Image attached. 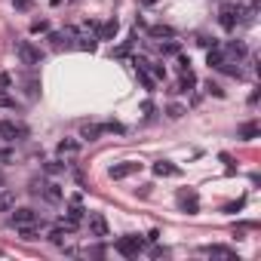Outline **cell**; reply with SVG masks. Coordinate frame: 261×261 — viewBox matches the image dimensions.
<instances>
[{"label":"cell","mask_w":261,"mask_h":261,"mask_svg":"<svg viewBox=\"0 0 261 261\" xmlns=\"http://www.w3.org/2000/svg\"><path fill=\"white\" fill-rule=\"evenodd\" d=\"M206 65H209V68H221V65H224V53H221L218 46H212V49L206 53Z\"/></svg>","instance_id":"cell-15"},{"label":"cell","mask_w":261,"mask_h":261,"mask_svg":"<svg viewBox=\"0 0 261 261\" xmlns=\"http://www.w3.org/2000/svg\"><path fill=\"white\" fill-rule=\"evenodd\" d=\"M148 71H151L154 80H166V68L163 65H148Z\"/></svg>","instance_id":"cell-26"},{"label":"cell","mask_w":261,"mask_h":261,"mask_svg":"<svg viewBox=\"0 0 261 261\" xmlns=\"http://www.w3.org/2000/svg\"><path fill=\"white\" fill-rule=\"evenodd\" d=\"M194 86H197V77H194L191 68H185V71H181V80H178V89L188 92V89H194Z\"/></svg>","instance_id":"cell-16"},{"label":"cell","mask_w":261,"mask_h":261,"mask_svg":"<svg viewBox=\"0 0 261 261\" xmlns=\"http://www.w3.org/2000/svg\"><path fill=\"white\" fill-rule=\"evenodd\" d=\"M16 209V194L13 191H0V212H10Z\"/></svg>","instance_id":"cell-17"},{"label":"cell","mask_w":261,"mask_h":261,"mask_svg":"<svg viewBox=\"0 0 261 261\" xmlns=\"http://www.w3.org/2000/svg\"><path fill=\"white\" fill-rule=\"evenodd\" d=\"M206 89H209V92H212V95H215V98H221V95H224V89H221V86H218V83H212V80H209V83H206Z\"/></svg>","instance_id":"cell-28"},{"label":"cell","mask_w":261,"mask_h":261,"mask_svg":"<svg viewBox=\"0 0 261 261\" xmlns=\"http://www.w3.org/2000/svg\"><path fill=\"white\" fill-rule=\"evenodd\" d=\"M142 169V163H133V160H126V163H117V166H111L108 169V175L114 178V181H120V178H129L133 172H139Z\"/></svg>","instance_id":"cell-5"},{"label":"cell","mask_w":261,"mask_h":261,"mask_svg":"<svg viewBox=\"0 0 261 261\" xmlns=\"http://www.w3.org/2000/svg\"><path fill=\"white\" fill-rule=\"evenodd\" d=\"M218 22H221L224 31H233V28L240 25V7H237V4H224V7L218 10Z\"/></svg>","instance_id":"cell-3"},{"label":"cell","mask_w":261,"mask_h":261,"mask_svg":"<svg viewBox=\"0 0 261 261\" xmlns=\"http://www.w3.org/2000/svg\"><path fill=\"white\" fill-rule=\"evenodd\" d=\"M28 136V129L13 123V120H0V139H7V142H16V139H25Z\"/></svg>","instance_id":"cell-4"},{"label":"cell","mask_w":261,"mask_h":261,"mask_svg":"<svg viewBox=\"0 0 261 261\" xmlns=\"http://www.w3.org/2000/svg\"><path fill=\"white\" fill-rule=\"evenodd\" d=\"M227 49H230V56H237V59H243V56H246V46H243L240 40H233V43H230Z\"/></svg>","instance_id":"cell-27"},{"label":"cell","mask_w":261,"mask_h":261,"mask_svg":"<svg viewBox=\"0 0 261 261\" xmlns=\"http://www.w3.org/2000/svg\"><path fill=\"white\" fill-rule=\"evenodd\" d=\"M142 249H145V240L136 237V233H129V237H120V240H117V252L126 255V258H139Z\"/></svg>","instance_id":"cell-1"},{"label":"cell","mask_w":261,"mask_h":261,"mask_svg":"<svg viewBox=\"0 0 261 261\" xmlns=\"http://www.w3.org/2000/svg\"><path fill=\"white\" fill-rule=\"evenodd\" d=\"M203 252L209 258H224V261H237V252L227 249V246H203Z\"/></svg>","instance_id":"cell-10"},{"label":"cell","mask_w":261,"mask_h":261,"mask_svg":"<svg viewBox=\"0 0 261 261\" xmlns=\"http://www.w3.org/2000/svg\"><path fill=\"white\" fill-rule=\"evenodd\" d=\"M13 224H16V227H22V224H37V212L28 209V206H19V209L13 212Z\"/></svg>","instance_id":"cell-8"},{"label":"cell","mask_w":261,"mask_h":261,"mask_svg":"<svg viewBox=\"0 0 261 261\" xmlns=\"http://www.w3.org/2000/svg\"><path fill=\"white\" fill-rule=\"evenodd\" d=\"M95 31H98V40H111V37H117L120 25H117V19H111V22H105V25L95 28Z\"/></svg>","instance_id":"cell-14"},{"label":"cell","mask_w":261,"mask_h":261,"mask_svg":"<svg viewBox=\"0 0 261 261\" xmlns=\"http://www.w3.org/2000/svg\"><path fill=\"white\" fill-rule=\"evenodd\" d=\"M89 233L92 237H108V218L101 215V212H89Z\"/></svg>","instance_id":"cell-6"},{"label":"cell","mask_w":261,"mask_h":261,"mask_svg":"<svg viewBox=\"0 0 261 261\" xmlns=\"http://www.w3.org/2000/svg\"><path fill=\"white\" fill-rule=\"evenodd\" d=\"M181 169L178 166H172L169 160H160V163H154V175H160V178H172V175H178Z\"/></svg>","instance_id":"cell-12"},{"label":"cell","mask_w":261,"mask_h":261,"mask_svg":"<svg viewBox=\"0 0 261 261\" xmlns=\"http://www.w3.org/2000/svg\"><path fill=\"white\" fill-rule=\"evenodd\" d=\"M77 49H86V53H92L95 46H98V37H77V43H74Z\"/></svg>","instance_id":"cell-19"},{"label":"cell","mask_w":261,"mask_h":261,"mask_svg":"<svg viewBox=\"0 0 261 261\" xmlns=\"http://www.w3.org/2000/svg\"><path fill=\"white\" fill-rule=\"evenodd\" d=\"M240 139H246V142L258 139V123H243L240 126Z\"/></svg>","instance_id":"cell-18"},{"label":"cell","mask_w":261,"mask_h":261,"mask_svg":"<svg viewBox=\"0 0 261 261\" xmlns=\"http://www.w3.org/2000/svg\"><path fill=\"white\" fill-rule=\"evenodd\" d=\"M0 108H10V111H16V108H19V101H16L13 95H7V92H0Z\"/></svg>","instance_id":"cell-25"},{"label":"cell","mask_w":261,"mask_h":261,"mask_svg":"<svg viewBox=\"0 0 261 261\" xmlns=\"http://www.w3.org/2000/svg\"><path fill=\"white\" fill-rule=\"evenodd\" d=\"M83 218H86V209L80 206V197H74V200H71V206H68V224H71V227H77Z\"/></svg>","instance_id":"cell-9"},{"label":"cell","mask_w":261,"mask_h":261,"mask_svg":"<svg viewBox=\"0 0 261 261\" xmlns=\"http://www.w3.org/2000/svg\"><path fill=\"white\" fill-rule=\"evenodd\" d=\"M160 53L163 56H178V43L172 37H166V43H160Z\"/></svg>","instance_id":"cell-22"},{"label":"cell","mask_w":261,"mask_h":261,"mask_svg":"<svg viewBox=\"0 0 261 261\" xmlns=\"http://www.w3.org/2000/svg\"><path fill=\"white\" fill-rule=\"evenodd\" d=\"M65 169V163H59V160H49L46 163V172H62Z\"/></svg>","instance_id":"cell-30"},{"label":"cell","mask_w":261,"mask_h":261,"mask_svg":"<svg viewBox=\"0 0 261 261\" xmlns=\"http://www.w3.org/2000/svg\"><path fill=\"white\" fill-rule=\"evenodd\" d=\"M77 151H80V145H77V142H71V139L59 142V154H77Z\"/></svg>","instance_id":"cell-23"},{"label":"cell","mask_w":261,"mask_h":261,"mask_svg":"<svg viewBox=\"0 0 261 261\" xmlns=\"http://www.w3.org/2000/svg\"><path fill=\"white\" fill-rule=\"evenodd\" d=\"M148 65H151V62H148V59H142V56H139V59H136V71H148Z\"/></svg>","instance_id":"cell-33"},{"label":"cell","mask_w":261,"mask_h":261,"mask_svg":"<svg viewBox=\"0 0 261 261\" xmlns=\"http://www.w3.org/2000/svg\"><path fill=\"white\" fill-rule=\"evenodd\" d=\"M37 194H43V197H46L49 203H59V200L65 197V194H62V188H59V185H53V181H43Z\"/></svg>","instance_id":"cell-11"},{"label":"cell","mask_w":261,"mask_h":261,"mask_svg":"<svg viewBox=\"0 0 261 261\" xmlns=\"http://www.w3.org/2000/svg\"><path fill=\"white\" fill-rule=\"evenodd\" d=\"M181 114H185V108H181V105H169V117H172V120H178Z\"/></svg>","instance_id":"cell-29"},{"label":"cell","mask_w":261,"mask_h":261,"mask_svg":"<svg viewBox=\"0 0 261 261\" xmlns=\"http://www.w3.org/2000/svg\"><path fill=\"white\" fill-rule=\"evenodd\" d=\"M16 53H19L22 65H28V68H34V65H40V62H43V53H40L34 43H28V40H22V43L16 46Z\"/></svg>","instance_id":"cell-2"},{"label":"cell","mask_w":261,"mask_h":261,"mask_svg":"<svg viewBox=\"0 0 261 261\" xmlns=\"http://www.w3.org/2000/svg\"><path fill=\"white\" fill-rule=\"evenodd\" d=\"M151 37H175V31L169 25H154L151 28Z\"/></svg>","instance_id":"cell-21"},{"label":"cell","mask_w":261,"mask_h":261,"mask_svg":"<svg viewBox=\"0 0 261 261\" xmlns=\"http://www.w3.org/2000/svg\"><path fill=\"white\" fill-rule=\"evenodd\" d=\"M71 230H74L71 224H59V227H53V230H49V243H56V246H65V237H68Z\"/></svg>","instance_id":"cell-13"},{"label":"cell","mask_w":261,"mask_h":261,"mask_svg":"<svg viewBox=\"0 0 261 261\" xmlns=\"http://www.w3.org/2000/svg\"><path fill=\"white\" fill-rule=\"evenodd\" d=\"M105 136V123H83L80 126V139L83 142H98Z\"/></svg>","instance_id":"cell-7"},{"label":"cell","mask_w":261,"mask_h":261,"mask_svg":"<svg viewBox=\"0 0 261 261\" xmlns=\"http://www.w3.org/2000/svg\"><path fill=\"white\" fill-rule=\"evenodd\" d=\"M13 86V77L10 74H0V89H10Z\"/></svg>","instance_id":"cell-31"},{"label":"cell","mask_w":261,"mask_h":261,"mask_svg":"<svg viewBox=\"0 0 261 261\" xmlns=\"http://www.w3.org/2000/svg\"><path fill=\"white\" fill-rule=\"evenodd\" d=\"M31 31H34V34H40V31H49V25H46V22H34V25H31Z\"/></svg>","instance_id":"cell-32"},{"label":"cell","mask_w":261,"mask_h":261,"mask_svg":"<svg viewBox=\"0 0 261 261\" xmlns=\"http://www.w3.org/2000/svg\"><path fill=\"white\" fill-rule=\"evenodd\" d=\"M178 200H181V206H188L191 212H197V194H178Z\"/></svg>","instance_id":"cell-24"},{"label":"cell","mask_w":261,"mask_h":261,"mask_svg":"<svg viewBox=\"0 0 261 261\" xmlns=\"http://www.w3.org/2000/svg\"><path fill=\"white\" fill-rule=\"evenodd\" d=\"M37 233H40L37 224H22V227H19V237H22V240H37Z\"/></svg>","instance_id":"cell-20"},{"label":"cell","mask_w":261,"mask_h":261,"mask_svg":"<svg viewBox=\"0 0 261 261\" xmlns=\"http://www.w3.org/2000/svg\"><path fill=\"white\" fill-rule=\"evenodd\" d=\"M16 10H31V0H13Z\"/></svg>","instance_id":"cell-34"}]
</instances>
